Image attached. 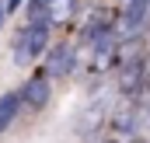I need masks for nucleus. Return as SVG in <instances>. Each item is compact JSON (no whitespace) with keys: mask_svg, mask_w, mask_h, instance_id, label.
<instances>
[{"mask_svg":"<svg viewBox=\"0 0 150 143\" xmlns=\"http://www.w3.org/2000/svg\"><path fill=\"white\" fill-rule=\"evenodd\" d=\"M21 4H25V0H7V14H14V11H18Z\"/></svg>","mask_w":150,"mask_h":143,"instance_id":"obj_9","label":"nucleus"},{"mask_svg":"<svg viewBox=\"0 0 150 143\" xmlns=\"http://www.w3.org/2000/svg\"><path fill=\"white\" fill-rule=\"evenodd\" d=\"M150 28V0H126L119 14V38L133 42Z\"/></svg>","mask_w":150,"mask_h":143,"instance_id":"obj_4","label":"nucleus"},{"mask_svg":"<svg viewBox=\"0 0 150 143\" xmlns=\"http://www.w3.org/2000/svg\"><path fill=\"white\" fill-rule=\"evenodd\" d=\"M115 38H119V18H115V11L112 7H94L84 18L80 32H77V45H87L94 52V49H101L105 42H115Z\"/></svg>","mask_w":150,"mask_h":143,"instance_id":"obj_2","label":"nucleus"},{"mask_svg":"<svg viewBox=\"0 0 150 143\" xmlns=\"http://www.w3.org/2000/svg\"><path fill=\"white\" fill-rule=\"evenodd\" d=\"M52 21H49V14L42 11L35 18H28L25 25H21V32L14 35L11 42V59H14V67H28V63H35L42 52H49L52 49Z\"/></svg>","mask_w":150,"mask_h":143,"instance_id":"obj_1","label":"nucleus"},{"mask_svg":"<svg viewBox=\"0 0 150 143\" xmlns=\"http://www.w3.org/2000/svg\"><path fill=\"white\" fill-rule=\"evenodd\" d=\"M101 122H105V105L98 101H91V105L80 112V119H77V136H91V133H98L101 129Z\"/></svg>","mask_w":150,"mask_h":143,"instance_id":"obj_7","label":"nucleus"},{"mask_svg":"<svg viewBox=\"0 0 150 143\" xmlns=\"http://www.w3.org/2000/svg\"><path fill=\"white\" fill-rule=\"evenodd\" d=\"M105 143H119V140H105Z\"/></svg>","mask_w":150,"mask_h":143,"instance_id":"obj_10","label":"nucleus"},{"mask_svg":"<svg viewBox=\"0 0 150 143\" xmlns=\"http://www.w3.org/2000/svg\"><path fill=\"white\" fill-rule=\"evenodd\" d=\"M18 91H21V101H25L28 112H42V108H49V101H52V80L45 77V70H35Z\"/></svg>","mask_w":150,"mask_h":143,"instance_id":"obj_5","label":"nucleus"},{"mask_svg":"<svg viewBox=\"0 0 150 143\" xmlns=\"http://www.w3.org/2000/svg\"><path fill=\"white\" fill-rule=\"evenodd\" d=\"M21 108H25L21 91H4V94H0V133H7V129L18 122Z\"/></svg>","mask_w":150,"mask_h":143,"instance_id":"obj_6","label":"nucleus"},{"mask_svg":"<svg viewBox=\"0 0 150 143\" xmlns=\"http://www.w3.org/2000/svg\"><path fill=\"white\" fill-rule=\"evenodd\" d=\"M77 59H80V45L63 38V42H52V49L45 52L42 70H45L49 80H67V77L77 73Z\"/></svg>","mask_w":150,"mask_h":143,"instance_id":"obj_3","label":"nucleus"},{"mask_svg":"<svg viewBox=\"0 0 150 143\" xmlns=\"http://www.w3.org/2000/svg\"><path fill=\"white\" fill-rule=\"evenodd\" d=\"M45 14H49L52 28H56V25H67V21H70V18L77 14V0H49Z\"/></svg>","mask_w":150,"mask_h":143,"instance_id":"obj_8","label":"nucleus"}]
</instances>
